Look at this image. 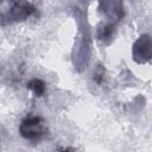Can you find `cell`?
<instances>
[{
  "instance_id": "4",
  "label": "cell",
  "mask_w": 152,
  "mask_h": 152,
  "mask_svg": "<svg viewBox=\"0 0 152 152\" xmlns=\"http://www.w3.org/2000/svg\"><path fill=\"white\" fill-rule=\"evenodd\" d=\"M62 152H70V150H64V151H62Z\"/></svg>"
},
{
  "instance_id": "1",
  "label": "cell",
  "mask_w": 152,
  "mask_h": 152,
  "mask_svg": "<svg viewBox=\"0 0 152 152\" xmlns=\"http://www.w3.org/2000/svg\"><path fill=\"white\" fill-rule=\"evenodd\" d=\"M43 132H44V129H43V126L40 124V119L36 118V116L24 120L21 126H20L21 135L24 138H27V139L39 138L43 134Z\"/></svg>"
},
{
  "instance_id": "2",
  "label": "cell",
  "mask_w": 152,
  "mask_h": 152,
  "mask_svg": "<svg viewBox=\"0 0 152 152\" xmlns=\"http://www.w3.org/2000/svg\"><path fill=\"white\" fill-rule=\"evenodd\" d=\"M133 55L135 61L138 62H146L151 57V40L148 36L141 37L139 40L135 42L133 46Z\"/></svg>"
},
{
  "instance_id": "3",
  "label": "cell",
  "mask_w": 152,
  "mask_h": 152,
  "mask_svg": "<svg viewBox=\"0 0 152 152\" xmlns=\"http://www.w3.org/2000/svg\"><path fill=\"white\" fill-rule=\"evenodd\" d=\"M28 88H31V89L34 91V94H36L37 96H40V95L44 93V90H45V84H44L43 81L36 78V80H32V81L28 83Z\"/></svg>"
}]
</instances>
